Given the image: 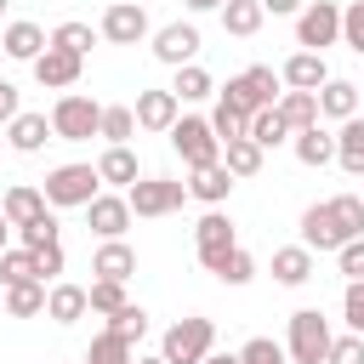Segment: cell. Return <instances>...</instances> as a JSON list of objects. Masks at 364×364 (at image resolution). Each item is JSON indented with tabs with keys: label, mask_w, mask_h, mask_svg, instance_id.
Instances as JSON below:
<instances>
[{
	"label": "cell",
	"mask_w": 364,
	"mask_h": 364,
	"mask_svg": "<svg viewBox=\"0 0 364 364\" xmlns=\"http://www.w3.org/2000/svg\"><path fill=\"white\" fill-rule=\"evenodd\" d=\"M279 91H284V85H279V68L250 63V68H239V74L222 85V102H228V108H239V114L250 119L256 108H273V102H279Z\"/></svg>",
	"instance_id": "cell-1"
},
{
	"label": "cell",
	"mask_w": 364,
	"mask_h": 364,
	"mask_svg": "<svg viewBox=\"0 0 364 364\" xmlns=\"http://www.w3.org/2000/svg\"><path fill=\"white\" fill-rule=\"evenodd\" d=\"M324 353H330V318L318 307H296L290 336H284V358L290 364H324Z\"/></svg>",
	"instance_id": "cell-2"
},
{
	"label": "cell",
	"mask_w": 364,
	"mask_h": 364,
	"mask_svg": "<svg viewBox=\"0 0 364 364\" xmlns=\"http://www.w3.org/2000/svg\"><path fill=\"white\" fill-rule=\"evenodd\" d=\"M46 119H51V136L57 142H91L97 136V119H102V102L80 97V91H63Z\"/></svg>",
	"instance_id": "cell-3"
},
{
	"label": "cell",
	"mask_w": 364,
	"mask_h": 364,
	"mask_svg": "<svg viewBox=\"0 0 364 364\" xmlns=\"http://www.w3.org/2000/svg\"><path fill=\"white\" fill-rule=\"evenodd\" d=\"M165 136H171V148L182 154V165H188V171H199V165H216V159H222V142H216V131H210V119H205V114H176V125H171Z\"/></svg>",
	"instance_id": "cell-4"
},
{
	"label": "cell",
	"mask_w": 364,
	"mask_h": 364,
	"mask_svg": "<svg viewBox=\"0 0 364 364\" xmlns=\"http://www.w3.org/2000/svg\"><path fill=\"white\" fill-rule=\"evenodd\" d=\"M182 199H188V182H171V176H136V182L125 188V205H131V216H142V222H159V216L182 210Z\"/></svg>",
	"instance_id": "cell-5"
},
{
	"label": "cell",
	"mask_w": 364,
	"mask_h": 364,
	"mask_svg": "<svg viewBox=\"0 0 364 364\" xmlns=\"http://www.w3.org/2000/svg\"><path fill=\"white\" fill-rule=\"evenodd\" d=\"M210 347H216V324L199 318V313H193V318H176V324L159 336V358H165V364H199Z\"/></svg>",
	"instance_id": "cell-6"
},
{
	"label": "cell",
	"mask_w": 364,
	"mask_h": 364,
	"mask_svg": "<svg viewBox=\"0 0 364 364\" xmlns=\"http://www.w3.org/2000/svg\"><path fill=\"white\" fill-rule=\"evenodd\" d=\"M46 205H57V210H68V205H91L97 193H102V182H97V165H57V171H46Z\"/></svg>",
	"instance_id": "cell-7"
},
{
	"label": "cell",
	"mask_w": 364,
	"mask_h": 364,
	"mask_svg": "<svg viewBox=\"0 0 364 364\" xmlns=\"http://www.w3.org/2000/svg\"><path fill=\"white\" fill-rule=\"evenodd\" d=\"M336 40H341V6L336 0H307L296 11V46L324 57V46H336Z\"/></svg>",
	"instance_id": "cell-8"
},
{
	"label": "cell",
	"mask_w": 364,
	"mask_h": 364,
	"mask_svg": "<svg viewBox=\"0 0 364 364\" xmlns=\"http://www.w3.org/2000/svg\"><path fill=\"white\" fill-rule=\"evenodd\" d=\"M154 28H148V11L142 6H131V0H114L108 11H102V23H97V40H108V46H142Z\"/></svg>",
	"instance_id": "cell-9"
},
{
	"label": "cell",
	"mask_w": 364,
	"mask_h": 364,
	"mask_svg": "<svg viewBox=\"0 0 364 364\" xmlns=\"http://www.w3.org/2000/svg\"><path fill=\"white\" fill-rule=\"evenodd\" d=\"M148 40H154V57H159L165 68H188V63L199 57V28H193V23H165V28H154Z\"/></svg>",
	"instance_id": "cell-10"
},
{
	"label": "cell",
	"mask_w": 364,
	"mask_h": 364,
	"mask_svg": "<svg viewBox=\"0 0 364 364\" xmlns=\"http://www.w3.org/2000/svg\"><path fill=\"white\" fill-rule=\"evenodd\" d=\"M233 245H239L233 222H228L222 210H205V216H199V228H193V256H199L205 267H216V262H222Z\"/></svg>",
	"instance_id": "cell-11"
},
{
	"label": "cell",
	"mask_w": 364,
	"mask_h": 364,
	"mask_svg": "<svg viewBox=\"0 0 364 364\" xmlns=\"http://www.w3.org/2000/svg\"><path fill=\"white\" fill-rule=\"evenodd\" d=\"M34 80L46 85V91H68V85H80V68H85V57H74V51H57V46H46L34 63Z\"/></svg>",
	"instance_id": "cell-12"
},
{
	"label": "cell",
	"mask_w": 364,
	"mask_h": 364,
	"mask_svg": "<svg viewBox=\"0 0 364 364\" xmlns=\"http://www.w3.org/2000/svg\"><path fill=\"white\" fill-rule=\"evenodd\" d=\"M85 222H91L97 239H125V228H131V205H125V193H97V199L85 205Z\"/></svg>",
	"instance_id": "cell-13"
},
{
	"label": "cell",
	"mask_w": 364,
	"mask_h": 364,
	"mask_svg": "<svg viewBox=\"0 0 364 364\" xmlns=\"http://www.w3.org/2000/svg\"><path fill=\"white\" fill-rule=\"evenodd\" d=\"M46 46H51V40H46V28H40V23H28V17L6 23V34H0V57H11V63H34Z\"/></svg>",
	"instance_id": "cell-14"
},
{
	"label": "cell",
	"mask_w": 364,
	"mask_h": 364,
	"mask_svg": "<svg viewBox=\"0 0 364 364\" xmlns=\"http://www.w3.org/2000/svg\"><path fill=\"white\" fill-rule=\"evenodd\" d=\"M330 80V63L318 57V51H296V57H284V68H279V85L284 91H318Z\"/></svg>",
	"instance_id": "cell-15"
},
{
	"label": "cell",
	"mask_w": 364,
	"mask_h": 364,
	"mask_svg": "<svg viewBox=\"0 0 364 364\" xmlns=\"http://www.w3.org/2000/svg\"><path fill=\"white\" fill-rule=\"evenodd\" d=\"M131 114H136V131H171L176 114H182V102H176L171 91H136Z\"/></svg>",
	"instance_id": "cell-16"
},
{
	"label": "cell",
	"mask_w": 364,
	"mask_h": 364,
	"mask_svg": "<svg viewBox=\"0 0 364 364\" xmlns=\"http://www.w3.org/2000/svg\"><path fill=\"white\" fill-rule=\"evenodd\" d=\"M301 245L307 250H341L347 245L341 228H336V216H330V199H318V205L301 210Z\"/></svg>",
	"instance_id": "cell-17"
},
{
	"label": "cell",
	"mask_w": 364,
	"mask_h": 364,
	"mask_svg": "<svg viewBox=\"0 0 364 364\" xmlns=\"http://www.w3.org/2000/svg\"><path fill=\"white\" fill-rule=\"evenodd\" d=\"M233 193V176H228V165L216 159V165H199V171H188V199H199V205H210V210H222V199Z\"/></svg>",
	"instance_id": "cell-18"
},
{
	"label": "cell",
	"mask_w": 364,
	"mask_h": 364,
	"mask_svg": "<svg viewBox=\"0 0 364 364\" xmlns=\"http://www.w3.org/2000/svg\"><path fill=\"white\" fill-rule=\"evenodd\" d=\"M51 205H46V193L40 188H28V182H17V188H6V199H0V216L11 222V233L17 228H28L34 216H46Z\"/></svg>",
	"instance_id": "cell-19"
},
{
	"label": "cell",
	"mask_w": 364,
	"mask_h": 364,
	"mask_svg": "<svg viewBox=\"0 0 364 364\" xmlns=\"http://www.w3.org/2000/svg\"><path fill=\"white\" fill-rule=\"evenodd\" d=\"M91 273H97V279L125 284V279L136 273V250H131L125 239H102V245H97V256H91Z\"/></svg>",
	"instance_id": "cell-20"
},
{
	"label": "cell",
	"mask_w": 364,
	"mask_h": 364,
	"mask_svg": "<svg viewBox=\"0 0 364 364\" xmlns=\"http://www.w3.org/2000/svg\"><path fill=\"white\" fill-rule=\"evenodd\" d=\"M313 97H318V119H353V114H358V85H353V80H336V74H330Z\"/></svg>",
	"instance_id": "cell-21"
},
{
	"label": "cell",
	"mask_w": 364,
	"mask_h": 364,
	"mask_svg": "<svg viewBox=\"0 0 364 364\" xmlns=\"http://www.w3.org/2000/svg\"><path fill=\"white\" fill-rule=\"evenodd\" d=\"M46 142H51V119H46V114H28V108H23V114L6 125V148H17V154H40Z\"/></svg>",
	"instance_id": "cell-22"
},
{
	"label": "cell",
	"mask_w": 364,
	"mask_h": 364,
	"mask_svg": "<svg viewBox=\"0 0 364 364\" xmlns=\"http://www.w3.org/2000/svg\"><path fill=\"white\" fill-rule=\"evenodd\" d=\"M46 318H51V324H80V318H85V284L57 279V284L46 290Z\"/></svg>",
	"instance_id": "cell-23"
},
{
	"label": "cell",
	"mask_w": 364,
	"mask_h": 364,
	"mask_svg": "<svg viewBox=\"0 0 364 364\" xmlns=\"http://www.w3.org/2000/svg\"><path fill=\"white\" fill-rule=\"evenodd\" d=\"M97 136H102L108 148H131V136H136V114H131V102H102Z\"/></svg>",
	"instance_id": "cell-24"
},
{
	"label": "cell",
	"mask_w": 364,
	"mask_h": 364,
	"mask_svg": "<svg viewBox=\"0 0 364 364\" xmlns=\"http://www.w3.org/2000/svg\"><path fill=\"white\" fill-rule=\"evenodd\" d=\"M290 148H296V159H301V165H313V171L336 159V136H330L324 125H307V131H290Z\"/></svg>",
	"instance_id": "cell-25"
},
{
	"label": "cell",
	"mask_w": 364,
	"mask_h": 364,
	"mask_svg": "<svg viewBox=\"0 0 364 364\" xmlns=\"http://www.w3.org/2000/svg\"><path fill=\"white\" fill-rule=\"evenodd\" d=\"M136 176H142V171H136V154H131V148H102V159H97V182H102V188L119 193V188H131Z\"/></svg>",
	"instance_id": "cell-26"
},
{
	"label": "cell",
	"mask_w": 364,
	"mask_h": 364,
	"mask_svg": "<svg viewBox=\"0 0 364 364\" xmlns=\"http://www.w3.org/2000/svg\"><path fill=\"white\" fill-rule=\"evenodd\" d=\"M273 279L290 284V290L307 284V279H313V250H307V245H279V250H273Z\"/></svg>",
	"instance_id": "cell-27"
},
{
	"label": "cell",
	"mask_w": 364,
	"mask_h": 364,
	"mask_svg": "<svg viewBox=\"0 0 364 364\" xmlns=\"http://www.w3.org/2000/svg\"><path fill=\"white\" fill-rule=\"evenodd\" d=\"M336 165L347 176H364V119L358 114L341 119V131H336Z\"/></svg>",
	"instance_id": "cell-28"
},
{
	"label": "cell",
	"mask_w": 364,
	"mask_h": 364,
	"mask_svg": "<svg viewBox=\"0 0 364 364\" xmlns=\"http://www.w3.org/2000/svg\"><path fill=\"white\" fill-rule=\"evenodd\" d=\"M279 119L290 125V131H307V125H318V97L313 91H279Z\"/></svg>",
	"instance_id": "cell-29"
},
{
	"label": "cell",
	"mask_w": 364,
	"mask_h": 364,
	"mask_svg": "<svg viewBox=\"0 0 364 364\" xmlns=\"http://www.w3.org/2000/svg\"><path fill=\"white\" fill-rule=\"evenodd\" d=\"M245 136H250V142H256V148L267 154V148L290 142V125L279 119V108H256V114H250V125H245Z\"/></svg>",
	"instance_id": "cell-30"
},
{
	"label": "cell",
	"mask_w": 364,
	"mask_h": 364,
	"mask_svg": "<svg viewBox=\"0 0 364 364\" xmlns=\"http://www.w3.org/2000/svg\"><path fill=\"white\" fill-rule=\"evenodd\" d=\"M262 17H267V11H262L256 0H222V28H228L233 40H250V34L262 28Z\"/></svg>",
	"instance_id": "cell-31"
},
{
	"label": "cell",
	"mask_w": 364,
	"mask_h": 364,
	"mask_svg": "<svg viewBox=\"0 0 364 364\" xmlns=\"http://www.w3.org/2000/svg\"><path fill=\"white\" fill-rule=\"evenodd\" d=\"M80 364H136V347H131V341H119L114 330H97Z\"/></svg>",
	"instance_id": "cell-32"
},
{
	"label": "cell",
	"mask_w": 364,
	"mask_h": 364,
	"mask_svg": "<svg viewBox=\"0 0 364 364\" xmlns=\"http://www.w3.org/2000/svg\"><path fill=\"white\" fill-rule=\"evenodd\" d=\"M222 165H228V176H233V182H245V176H256V171H262V148H256L250 136L222 142Z\"/></svg>",
	"instance_id": "cell-33"
},
{
	"label": "cell",
	"mask_w": 364,
	"mask_h": 364,
	"mask_svg": "<svg viewBox=\"0 0 364 364\" xmlns=\"http://www.w3.org/2000/svg\"><path fill=\"white\" fill-rule=\"evenodd\" d=\"M171 97H176V102H205V97H216V80H210L199 63H188V68H176V85H171Z\"/></svg>",
	"instance_id": "cell-34"
},
{
	"label": "cell",
	"mask_w": 364,
	"mask_h": 364,
	"mask_svg": "<svg viewBox=\"0 0 364 364\" xmlns=\"http://www.w3.org/2000/svg\"><path fill=\"white\" fill-rule=\"evenodd\" d=\"M125 301H131V296H125V284H114V279H91V284H85V313H102V318H114Z\"/></svg>",
	"instance_id": "cell-35"
},
{
	"label": "cell",
	"mask_w": 364,
	"mask_h": 364,
	"mask_svg": "<svg viewBox=\"0 0 364 364\" xmlns=\"http://www.w3.org/2000/svg\"><path fill=\"white\" fill-rule=\"evenodd\" d=\"M6 313H11V318H40V313H46V284H40V279L11 284V290H6Z\"/></svg>",
	"instance_id": "cell-36"
},
{
	"label": "cell",
	"mask_w": 364,
	"mask_h": 364,
	"mask_svg": "<svg viewBox=\"0 0 364 364\" xmlns=\"http://www.w3.org/2000/svg\"><path fill=\"white\" fill-rule=\"evenodd\" d=\"M28 279H40V267H34V250H23V245L0 250V284L11 290V284H28ZM40 284H46V279H40Z\"/></svg>",
	"instance_id": "cell-37"
},
{
	"label": "cell",
	"mask_w": 364,
	"mask_h": 364,
	"mask_svg": "<svg viewBox=\"0 0 364 364\" xmlns=\"http://www.w3.org/2000/svg\"><path fill=\"white\" fill-rule=\"evenodd\" d=\"M46 40H51L57 51H74V57H85V51L97 46V28H91V23H74V17H68V23H57V28L46 34Z\"/></svg>",
	"instance_id": "cell-38"
},
{
	"label": "cell",
	"mask_w": 364,
	"mask_h": 364,
	"mask_svg": "<svg viewBox=\"0 0 364 364\" xmlns=\"http://www.w3.org/2000/svg\"><path fill=\"white\" fill-rule=\"evenodd\" d=\"M210 273H216L222 284H233V290H239V284H250V279H256V256H250L245 245H233V250H228V256H222Z\"/></svg>",
	"instance_id": "cell-39"
},
{
	"label": "cell",
	"mask_w": 364,
	"mask_h": 364,
	"mask_svg": "<svg viewBox=\"0 0 364 364\" xmlns=\"http://www.w3.org/2000/svg\"><path fill=\"white\" fill-rule=\"evenodd\" d=\"M330 216H336L341 239H364V199L358 193H336L330 199Z\"/></svg>",
	"instance_id": "cell-40"
},
{
	"label": "cell",
	"mask_w": 364,
	"mask_h": 364,
	"mask_svg": "<svg viewBox=\"0 0 364 364\" xmlns=\"http://www.w3.org/2000/svg\"><path fill=\"white\" fill-rule=\"evenodd\" d=\"M205 119H210V131H216V142H239V136H245V125H250V119H245L239 108H228L222 97H216V108H210Z\"/></svg>",
	"instance_id": "cell-41"
},
{
	"label": "cell",
	"mask_w": 364,
	"mask_h": 364,
	"mask_svg": "<svg viewBox=\"0 0 364 364\" xmlns=\"http://www.w3.org/2000/svg\"><path fill=\"white\" fill-rule=\"evenodd\" d=\"M108 330H114V336H119V341H131V347H136V341H142V336H148V313H142V307H136V301H125V307H119V313H114V318H108Z\"/></svg>",
	"instance_id": "cell-42"
},
{
	"label": "cell",
	"mask_w": 364,
	"mask_h": 364,
	"mask_svg": "<svg viewBox=\"0 0 364 364\" xmlns=\"http://www.w3.org/2000/svg\"><path fill=\"white\" fill-rule=\"evenodd\" d=\"M341 46L364 57V0H347L341 6Z\"/></svg>",
	"instance_id": "cell-43"
},
{
	"label": "cell",
	"mask_w": 364,
	"mask_h": 364,
	"mask_svg": "<svg viewBox=\"0 0 364 364\" xmlns=\"http://www.w3.org/2000/svg\"><path fill=\"white\" fill-rule=\"evenodd\" d=\"M239 364H290V358H284V347H279L273 336H250V341L239 347Z\"/></svg>",
	"instance_id": "cell-44"
},
{
	"label": "cell",
	"mask_w": 364,
	"mask_h": 364,
	"mask_svg": "<svg viewBox=\"0 0 364 364\" xmlns=\"http://www.w3.org/2000/svg\"><path fill=\"white\" fill-rule=\"evenodd\" d=\"M17 239H23V250H40V245H57V216L46 210V216H34L28 228H17Z\"/></svg>",
	"instance_id": "cell-45"
},
{
	"label": "cell",
	"mask_w": 364,
	"mask_h": 364,
	"mask_svg": "<svg viewBox=\"0 0 364 364\" xmlns=\"http://www.w3.org/2000/svg\"><path fill=\"white\" fill-rule=\"evenodd\" d=\"M341 318H347L353 336H364V279H353V284L341 290Z\"/></svg>",
	"instance_id": "cell-46"
},
{
	"label": "cell",
	"mask_w": 364,
	"mask_h": 364,
	"mask_svg": "<svg viewBox=\"0 0 364 364\" xmlns=\"http://www.w3.org/2000/svg\"><path fill=\"white\" fill-rule=\"evenodd\" d=\"M324 364H364V336H330Z\"/></svg>",
	"instance_id": "cell-47"
},
{
	"label": "cell",
	"mask_w": 364,
	"mask_h": 364,
	"mask_svg": "<svg viewBox=\"0 0 364 364\" xmlns=\"http://www.w3.org/2000/svg\"><path fill=\"white\" fill-rule=\"evenodd\" d=\"M336 267L347 273V284H353V279H364V239H347V245L336 250Z\"/></svg>",
	"instance_id": "cell-48"
},
{
	"label": "cell",
	"mask_w": 364,
	"mask_h": 364,
	"mask_svg": "<svg viewBox=\"0 0 364 364\" xmlns=\"http://www.w3.org/2000/svg\"><path fill=\"white\" fill-rule=\"evenodd\" d=\"M34 267H40V279L57 284V273L68 267V262H63V245H40V250H34Z\"/></svg>",
	"instance_id": "cell-49"
},
{
	"label": "cell",
	"mask_w": 364,
	"mask_h": 364,
	"mask_svg": "<svg viewBox=\"0 0 364 364\" xmlns=\"http://www.w3.org/2000/svg\"><path fill=\"white\" fill-rule=\"evenodd\" d=\"M23 114V97H17V85L11 80H0V125H11Z\"/></svg>",
	"instance_id": "cell-50"
},
{
	"label": "cell",
	"mask_w": 364,
	"mask_h": 364,
	"mask_svg": "<svg viewBox=\"0 0 364 364\" xmlns=\"http://www.w3.org/2000/svg\"><path fill=\"white\" fill-rule=\"evenodd\" d=\"M256 6H262V11H273V17H296L307 0H256Z\"/></svg>",
	"instance_id": "cell-51"
},
{
	"label": "cell",
	"mask_w": 364,
	"mask_h": 364,
	"mask_svg": "<svg viewBox=\"0 0 364 364\" xmlns=\"http://www.w3.org/2000/svg\"><path fill=\"white\" fill-rule=\"evenodd\" d=\"M199 364H239V353H216V347H210V353H205Z\"/></svg>",
	"instance_id": "cell-52"
},
{
	"label": "cell",
	"mask_w": 364,
	"mask_h": 364,
	"mask_svg": "<svg viewBox=\"0 0 364 364\" xmlns=\"http://www.w3.org/2000/svg\"><path fill=\"white\" fill-rule=\"evenodd\" d=\"M188 11H222V0H188Z\"/></svg>",
	"instance_id": "cell-53"
},
{
	"label": "cell",
	"mask_w": 364,
	"mask_h": 364,
	"mask_svg": "<svg viewBox=\"0 0 364 364\" xmlns=\"http://www.w3.org/2000/svg\"><path fill=\"white\" fill-rule=\"evenodd\" d=\"M0 250H11V222L0 216Z\"/></svg>",
	"instance_id": "cell-54"
},
{
	"label": "cell",
	"mask_w": 364,
	"mask_h": 364,
	"mask_svg": "<svg viewBox=\"0 0 364 364\" xmlns=\"http://www.w3.org/2000/svg\"><path fill=\"white\" fill-rule=\"evenodd\" d=\"M136 364H165V358H159V353H148V358H136Z\"/></svg>",
	"instance_id": "cell-55"
},
{
	"label": "cell",
	"mask_w": 364,
	"mask_h": 364,
	"mask_svg": "<svg viewBox=\"0 0 364 364\" xmlns=\"http://www.w3.org/2000/svg\"><path fill=\"white\" fill-rule=\"evenodd\" d=\"M6 6H11V0H0V11H6Z\"/></svg>",
	"instance_id": "cell-56"
},
{
	"label": "cell",
	"mask_w": 364,
	"mask_h": 364,
	"mask_svg": "<svg viewBox=\"0 0 364 364\" xmlns=\"http://www.w3.org/2000/svg\"><path fill=\"white\" fill-rule=\"evenodd\" d=\"M0 148H6V136H0Z\"/></svg>",
	"instance_id": "cell-57"
},
{
	"label": "cell",
	"mask_w": 364,
	"mask_h": 364,
	"mask_svg": "<svg viewBox=\"0 0 364 364\" xmlns=\"http://www.w3.org/2000/svg\"><path fill=\"white\" fill-rule=\"evenodd\" d=\"M131 6H142V0H131Z\"/></svg>",
	"instance_id": "cell-58"
},
{
	"label": "cell",
	"mask_w": 364,
	"mask_h": 364,
	"mask_svg": "<svg viewBox=\"0 0 364 364\" xmlns=\"http://www.w3.org/2000/svg\"><path fill=\"white\" fill-rule=\"evenodd\" d=\"M358 91H364V85H358Z\"/></svg>",
	"instance_id": "cell-59"
},
{
	"label": "cell",
	"mask_w": 364,
	"mask_h": 364,
	"mask_svg": "<svg viewBox=\"0 0 364 364\" xmlns=\"http://www.w3.org/2000/svg\"><path fill=\"white\" fill-rule=\"evenodd\" d=\"M358 199H364V193H358Z\"/></svg>",
	"instance_id": "cell-60"
}]
</instances>
